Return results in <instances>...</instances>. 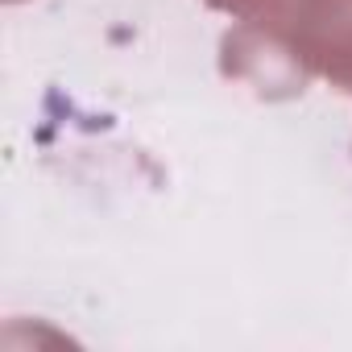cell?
Masks as SVG:
<instances>
[{
    "mask_svg": "<svg viewBox=\"0 0 352 352\" xmlns=\"http://www.w3.org/2000/svg\"><path fill=\"white\" fill-rule=\"evenodd\" d=\"M290 38L315 71L352 91V0H302Z\"/></svg>",
    "mask_w": 352,
    "mask_h": 352,
    "instance_id": "1",
    "label": "cell"
}]
</instances>
